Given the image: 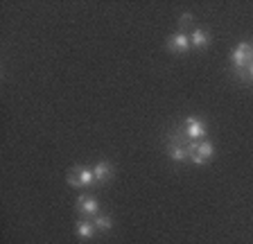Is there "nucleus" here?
Listing matches in <instances>:
<instances>
[{
  "label": "nucleus",
  "instance_id": "obj_10",
  "mask_svg": "<svg viewBox=\"0 0 253 244\" xmlns=\"http://www.w3.org/2000/svg\"><path fill=\"white\" fill-rule=\"evenodd\" d=\"M75 231H77V235L82 240H90L100 233L97 226L93 224V219H79V222H75Z\"/></svg>",
  "mask_w": 253,
  "mask_h": 244
},
{
  "label": "nucleus",
  "instance_id": "obj_2",
  "mask_svg": "<svg viewBox=\"0 0 253 244\" xmlns=\"http://www.w3.org/2000/svg\"><path fill=\"white\" fill-rule=\"evenodd\" d=\"M188 156H190V163L195 165H206L208 161L215 156V145L211 140H197V143H190L188 145Z\"/></svg>",
  "mask_w": 253,
  "mask_h": 244
},
{
  "label": "nucleus",
  "instance_id": "obj_8",
  "mask_svg": "<svg viewBox=\"0 0 253 244\" xmlns=\"http://www.w3.org/2000/svg\"><path fill=\"white\" fill-rule=\"evenodd\" d=\"M93 176H95V183L97 186H104L113 179V165L109 161H100L97 165H93Z\"/></svg>",
  "mask_w": 253,
  "mask_h": 244
},
{
  "label": "nucleus",
  "instance_id": "obj_4",
  "mask_svg": "<svg viewBox=\"0 0 253 244\" xmlns=\"http://www.w3.org/2000/svg\"><path fill=\"white\" fill-rule=\"evenodd\" d=\"M66 181H68V186H73V188H90L95 183L93 167H88V165H75V167L68 170Z\"/></svg>",
  "mask_w": 253,
  "mask_h": 244
},
{
  "label": "nucleus",
  "instance_id": "obj_7",
  "mask_svg": "<svg viewBox=\"0 0 253 244\" xmlns=\"http://www.w3.org/2000/svg\"><path fill=\"white\" fill-rule=\"evenodd\" d=\"M77 212L82 215V217H86V219H93L97 212H100V202H97V197H93V195H82L77 199Z\"/></svg>",
  "mask_w": 253,
  "mask_h": 244
},
{
  "label": "nucleus",
  "instance_id": "obj_12",
  "mask_svg": "<svg viewBox=\"0 0 253 244\" xmlns=\"http://www.w3.org/2000/svg\"><path fill=\"white\" fill-rule=\"evenodd\" d=\"M192 21H195V18H192V14H188V11H185V14H181L179 25L181 27H188V25H192Z\"/></svg>",
  "mask_w": 253,
  "mask_h": 244
},
{
  "label": "nucleus",
  "instance_id": "obj_1",
  "mask_svg": "<svg viewBox=\"0 0 253 244\" xmlns=\"http://www.w3.org/2000/svg\"><path fill=\"white\" fill-rule=\"evenodd\" d=\"M253 66V41H240L231 52V70L240 80V75Z\"/></svg>",
  "mask_w": 253,
  "mask_h": 244
},
{
  "label": "nucleus",
  "instance_id": "obj_13",
  "mask_svg": "<svg viewBox=\"0 0 253 244\" xmlns=\"http://www.w3.org/2000/svg\"><path fill=\"white\" fill-rule=\"evenodd\" d=\"M240 81H249V84H253V66H251V68H247L242 75H240Z\"/></svg>",
  "mask_w": 253,
  "mask_h": 244
},
{
  "label": "nucleus",
  "instance_id": "obj_5",
  "mask_svg": "<svg viewBox=\"0 0 253 244\" xmlns=\"http://www.w3.org/2000/svg\"><path fill=\"white\" fill-rule=\"evenodd\" d=\"M188 145L190 143H183V138H179V129H176L174 133L168 136V156L174 163H185V161H190Z\"/></svg>",
  "mask_w": 253,
  "mask_h": 244
},
{
  "label": "nucleus",
  "instance_id": "obj_11",
  "mask_svg": "<svg viewBox=\"0 0 253 244\" xmlns=\"http://www.w3.org/2000/svg\"><path fill=\"white\" fill-rule=\"evenodd\" d=\"M93 224L97 226L100 233H109V231H113V217H111V215H102V212H97V215L93 217Z\"/></svg>",
  "mask_w": 253,
  "mask_h": 244
},
{
  "label": "nucleus",
  "instance_id": "obj_6",
  "mask_svg": "<svg viewBox=\"0 0 253 244\" xmlns=\"http://www.w3.org/2000/svg\"><path fill=\"white\" fill-rule=\"evenodd\" d=\"M165 48L169 50V52L174 54H185L192 50V45H190V34H185L183 30H179V32H174L172 37L165 41Z\"/></svg>",
  "mask_w": 253,
  "mask_h": 244
},
{
  "label": "nucleus",
  "instance_id": "obj_3",
  "mask_svg": "<svg viewBox=\"0 0 253 244\" xmlns=\"http://www.w3.org/2000/svg\"><path fill=\"white\" fill-rule=\"evenodd\" d=\"M179 131L188 143H197V140L206 138V122L197 116H188L183 120V124L179 127Z\"/></svg>",
  "mask_w": 253,
  "mask_h": 244
},
{
  "label": "nucleus",
  "instance_id": "obj_9",
  "mask_svg": "<svg viewBox=\"0 0 253 244\" xmlns=\"http://www.w3.org/2000/svg\"><path fill=\"white\" fill-rule=\"evenodd\" d=\"M190 45L197 50H206L208 45H211V34H208V30H204V27H195L192 32H190Z\"/></svg>",
  "mask_w": 253,
  "mask_h": 244
}]
</instances>
